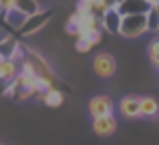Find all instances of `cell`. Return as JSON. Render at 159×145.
Returning a JSON list of instances; mask_svg holds the SVG:
<instances>
[{
  "label": "cell",
  "mask_w": 159,
  "mask_h": 145,
  "mask_svg": "<svg viewBox=\"0 0 159 145\" xmlns=\"http://www.w3.org/2000/svg\"><path fill=\"white\" fill-rule=\"evenodd\" d=\"M147 32V18L145 14H133V16H123L119 34L125 39H139L141 34Z\"/></svg>",
  "instance_id": "1"
},
{
  "label": "cell",
  "mask_w": 159,
  "mask_h": 145,
  "mask_svg": "<svg viewBox=\"0 0 159 145\" xmlns=\"http://www.w3.org/2000/svg\"><path fill=\"white\" fill-rule=\"evenodd\" d=\"M52 14H54L52 10H40V12H36V14L28 16V18L24 20L22 28L18 30V34L20 36H30V34H34V32H39L40 28H44V24H48V20L52 18Z\"/></svg>",
  "instance_id": "2"
},
{
  "label": "cell",
  "mask_w": 159,
  "mask_h": 145,
  "mask_svg": "<svg viewBox=\"0 0 159 145\" xmlns=\"http://www.w3.org/2000/svg\"><path fill=\"white\" fill-rule=\"evenodd\" d=\"M117 71V61L113 55H109V52H99V55H95L93 59V73L97 75V77L101 79H109L113 77Z\"/></svg>",
  "instance_id": "3"
},
{
  "label": "cell",
  "mask_w": 159,
  "mask_h": 145,
  "mask_svg": "<svg viewBox=\"0 0 159 145\" xmlns=\"http://www.w3.org/2000/svg\"><path fill=\"white\" fill-rule=\"evenodd\" d=\"M89 113L93 119L97 117H109V115H115V103L109 95H97L89 101Z\"/></svg>",
  "instance_id": "4"
},
{
  "label": "cell",
  "mask_w": 159,
  "mask_h": 145,
  "mask_svg": "<svg viewBox=\"0 0 159 145\" xmlns=\"http://www.w3.org/2000/svg\"><path fill=\"white\" fill-rule=\"evenodd\" d=\"M117 10L121 16H133V14H147L151 10V4L147 0H121L117 4Z\"/></svg>",
  "instance_id": "5"
},
{
  "label": "cell",
  "mask_w": 159,
  "mask_h": 145,
  "mask_svg": "<svg viewBox=\"0 0 159 145\" xmlns=\"http://www.w3.org/2000/svg\"><path fill=\"white\" fill-rule=\"evenodd\" d=\"M117 129V117L109 115V117H97L93 119V133L99 137H111Z\"/></svg>",
  "instance_id": "6"
},
{
  "label": "cell",
  "mask_w": 159,
  "mask_h": 145,
  "mask_svg": "<svg viewBox=\"0 0 159 145\" xmlns=\"http://www.w3.org/2000/svg\"><path fill=\"white\" fill-rule=\"evenodd\" d=\"M139 99L137 95H125L119 101V113L125 119H139Z\"/></svg>",
  "instance_id": "7"
},
{
  "label": "cell",
  "mask_w": 159,
  "mask_h": 145,
  "mask_svg": "<svg viewBox=\"0 0 159 145\" xmlns=\"http://www.w3.org/2000/svg\"><path fill=\"white\" fill-rule=\"evenodd\" d=\"M121 22H123V16L119 14L117 8H111V10H107L105 14L101 16V28L107 30L109 34H119Z\"/></svg>",
  "instance_id": "8"
},
{
  "label": "cell",
  "mask_w": 159,
  "mask_h": 145,
  "mask_svg": "<svg viewBox=\"0 0 159 145\" xmlns=\"http://www.w3.org/2000/svg\"><path fill=\"white\" fill-rule=\"evenodd\" d=\"M159 115V103L155 97L151 95H145L139 99V117L143 119H155Z\"/></svg>",
  "instance_id": "9"
},
{
  "label": "cell",
  "mask_w": 159,
  "mask_h": 145,
  "mask_svg": "<svg viewBox=\"0 0 159 145\" xmlns=\"http://www.w3.org/2000/svg\"><path fill=\"white\" fill-rule=\"evenodd\" d=\"M18 73H20V65L12 63V61H8V59L0 61V83H4V85L12 83L18 77Z\"/></svg>",
  "instance_id": "10"
},
{
  "label": "cell",
  "mask_w": 159,
  "mask_h": 145,
  "mask_svg": "<svg viewBox=\"0 0 159 145\" xmlns=\"http://www.w3.org/2000/svg\"><path fill=\"white\" fill-rule=\"evenodd\" d=\"M14 10H18L20 14H24L28 18V16L40 12V4H39V0H16L14 2Z\"/></svg>",
  "instance_id": "11"
},
{
  "label": "cell",
  "mask_w": 159,
  "mask_h": 145,
  "mask_svg": "<svg viewBox=\"0 0 159 145\" xmlns=\"http://www.w3.org/2000/svg\"><path fill=\"white\" fill-rule=\"evenodd\" d=\"M2 20H4V24H6L10 30H16V32H18L20 28H22L24 20H26V16L20 14L18 10H12V12H8V14H4V16H2Z\"/></svg>",
  "instance_id": "12"
},
{
  "label": "cell",
  "mask_w": 159,
  "mask_h": 145,
  "mask_svg": "<svg viewBox=\"0 0 159 145\" xmlns=\"http://www.w3.org/2000/svg\"><path fill=\"white\" fill-rule=\"evenodd\" d=\"M43 103L47 107H51V109H57V107H61L62 103H65V93L58 91V89H51V91H47Z\"/></svg>",
  "instance_id": "13"
},
{
  "label": "cell",
  "mask_w": 159,
  "mask_h": 145,
  "mask_svg": "<svg viewBox=\"0 0 159 145\" xmlns=\"http://www.w3.org/2000/svg\"><path fill=\"white\" fill-rule=\"evenodd\" d=\"M24 59H26V47H24V44L18 40V43L14 44V48L10 51V55H8V61L20 65V63H24Z\"/></svg>",
  "instance_id": "14"
},
{
  "label": "cell",
  "mask_w": 159,
  "mask_h": 145,
  "mask_svg": "<svg viewBox=\"0 0 159 145\" xmlns=\"http://www.w3.org/2000/svg\"><path fill=\"white\" fill-rule=\"evenodd\" d=\"M147 57H149V61L153 63V67H159V34L153 36L151 43H149V47H147Z\"/></svg>",
  "instance_id": "15"
},
{
  "label": "cell",
  "mask_w": 159,
  "mask_h": 145,
  "mask_svg": "<svg viewBox=\"0 0 159 145\" xmlns=\"http://www.w3.org/2000/svg\"><path fill=\"white\" fill-rule=\"evenodd\" d=\"M145 18H147V32H153V34H159V16L155 10H149L147 14H145Z\"/></svg>",
  "instance_id": "16"
},
{
  "label": "cell",
  "mask_w": 159,
  "mask_h": 145,
  "mask_svg": "<svg viewBox=\"0 0 159 145\" xmlns=\"http://www.w3.org/2000/svg\"><path fill=\"white\" fill-rule=\"evenodd\" d=\"M66 32H69V34H73L75 39H77V32H79V16L77 14H73L70 16L69 20H66Z\"/></svg>",
  "instance_id": "17"
},
{
  "label": "cell",
  "mask_w": 159,
  "mask_h": 145,
  "mask_svg": "<svg viewBox=\"0 0 159 145\" xmlns=\"http://www.w3.org/2000/svg\"><path fill=\"white\" fill-rule=\"evenodd\" d=\"M75 47H77V51H79V52H89L91 48H93V47H91V43H89V40L85 39V36H81V39H77V43H75Z\"/></svg>",
  "instance_id": "18"
},
{
  "label": "cell",
  "mask_w": 159,
  "mask_h": 145,
  "mask_svg": "<svg viewBox=\"0 0 159 145\" xmlns=\"http://www.w3.org/2000/svg\"><path fill=\"white\" fill-rule=\"evenodd\" d=\"M14 2L16 0H0V16H4V14L14 10Z\"/></svg>",
  "instance_id": "19"
},
{
  "label": "cell",
  "mask_w": 159,
  "mask_h": 145,
  "mask_svg": "<svg viewBox=\"0 0 159 145\" xmlns=\"http://www.w3.org/2000/svg\"><path fill=\"white\" fill-rule=\"evenodd\" d=\"M85 39L91 43V47H97V44L101 43V30H91V32H87Z\"/></svg>",
  "instance_id": "20"
},
{
  "label": "cell",
  "mask_w": 159,
  "mask_h": 145,
  "mask_svg": "<svg viewBox=\"0 0 159 145\" xmlns=\"http://www.w3.org/2000/svg\"><path fill=\"white\" fill-rule=\"evenodd\" d=\"M151 10H155L157 16H159V4H151Z\"/></svg>",
  "instance_id": "21"
},
{
  "label": "cell",
  "mask_w": 159,
  "mask_h": 145,
  "mask_svg": "<svg viewBox=\"0 0 159 145\" xmlns=\"http://www.w3.org/2000/svg\"><path fill=\"white\" fill-rule=\"evenodd\" d=\"M151 4H159V0H151Z\"/></svg>",
  "instance_id": "22"
},
{
  "label": "cell",
  "mask_w": 159,
  "mask_h": 145,
  "mask_svg": "<svg viewBox=\"0 0 159 145\" xmlns=\"http://www.w3.org/2000/svg\"><path fill=\"white\" fill-rule=\"evenodd\" d=\"M147 2H149V4H151V0H147Z\"/></svg>",
  "instance_id": "23"
},
{
  "label": "cell",
  "mask_w": 159,
  "mask_h": 145,
  "mask_svg": "<svg viewBox=\"0 0 159 145\" xmlns=\"http://www.w3.org/2000/svg\"><path fill=\"white\" fill-rule=\"evenodd\" d=\"M0 145H4V143H0Z\"/></svg>",
  "instance_id": "24"
},
{
  "label": "cell",
  "mask_w": 159,
  "mask_h": 145,
  "mask_svg": "<svg viewBox=\"0 0 159 145\" xmlns=\"http://www.w3.org/2000/svg\"><path fill=\"white\" fill-rule=\"evenodd\" d=\"M157 69H159V67H157Z\"/></svg>",
  "instance_id": "25"
}]
</instances>
